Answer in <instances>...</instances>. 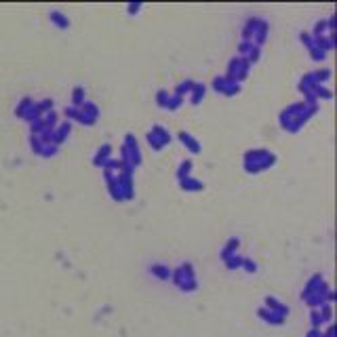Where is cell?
<instances>
[{
	"mask_svg": "<svg viewBox=\"0 0 337 337\" xmlns=\"http://www.w3.org/2000/svg\"><path fill=\"white\" fill-rule=\"evenodd\" d=\"M103 177H106V185L110 196L116 202H126L135 196V185H133V173L135 171L124 167L121 158H112L108 164L101 169Z\"/></svg>",
	"mask_w": 337,
	"mask_h": 337,
	"instance_id": "1",
	"label": "cell"
},
{
	"mask_svg": "<svg viewBox=\"0 0 337 337\" xmlns=\"http://www.w3.org/2000/svg\"><path fill=\"white\" fill-rule=\"evenodd\" d=\"M331 78V70H314L304 74L297 82L299 93L304 95V101L318 103V101H329L333 97L331 89L325 87V82Z\"/></svg>",
	"mask_w": 337,
	"mask_h": 337,
	"instance_id": "2",
	"label": "cell"
},
{
	"mask_svg": "<svg viewBox=\"0 0 337 337\" xmlns=\"http://www.w3.org/2000/svg\"><path fill=\"white\" fill-rule=\"evenodd\" d=\"M316 112H318V103L295 101L278 114V124H280V129L287 133H299L310 123V118L316 114Z\"/></svg>",
	"mask_w": 337,
	"mask_h": 337,
	"instance_id": "3",
	"label": "cell"
},
{
	"mask_svg": "<svg viewBox=\"0 0 337 337\" xmlns=\"http://www.w3.org/2000/svg\"><path fill=\"white\" fill-rule=\"evenodd\" d=\"M278 156H276L272 150H266V148H255V150H246L245 156H243V167L249 175H259V173H266L268 169H272Z\"/></svg>",
	"mask_w": 337,
	"mask_h": 337,
	"instance_id": "4",
	"label": "cell"
},
{
	"mask_svg": "<svg viewBox=\"0 0 337 337\" xmlns=\"http://www.w3.org/2000/svg\"><path fill=\"white\" fill-rule=\"evenodd\" d=\"M302 297L312 306V308H320V306H327L325 302H331V299H333L331 291H329V284L325 282V278H323L320 274H314L312 278L308 280V284H306Z\"/></svg>",
	"mask_w": 337,
	"mask_h": 337,
	"instance_id": "5",
	"label": "cell"
},
{
	"mask_svg": "<svg viewBox=\"0 0 337 337\" xmlns=\"http://www.w3.org/2000/svg\"><path fill=\"white\" fill-rule=\"evenodd\" d=\"M268 34H270V24L264 17H249L243 26L241 40L253 42V44H257V47H261V44L268 40Z\"/></svg>",
	"mask_w": 337,
	"mask_h": 337,
	"instance_id": "6",
	"label": "cell"
},
{
	"mask_svg": "<svg viewBox=\"0 0 337 337\" xmlns=\"http://www.w3.org/2000/svg\"><path fill=\"white\" fill-rule=\"evenodd\" d=\"M65 114V121H74V123H80L85 126H93L97 121H99V108L97 103L93 101H85L80 108H74V106H65L63 110Z\"/></svg>",
	"mask_w": 337,
	"mask_h": 337,
	"instance_id": "7",
	"label": "cell"
},
{
	"mask_svg": "<svg viewBox=\"0 0 337 337\" xmlns=\"http://www.w3.org/2000/svg\"><path fill=\"white\" fill-rule=\"evenodd\" d=\"M121 162L124 164V167L129 169H137L141 162H144V156H141V150H139V144L137 139H135V135L126 133L124 135V141L121 146Z\"/></svg>",
	"mask_w": 337,
	"mask_h": 337,
	"instance_id": "8",
	"label": "cell"
},
{
	"mask_svg": "<svg viewBox=\"0 0 337 337\" xmlns=\"http://www.w3.org/2000/svg\"><path fill=\"white\" fill-rule=\"evenodd\" d=\"M171 278H173V282H175L182 291H196V287H198L196 272H194V266L190 264V261H184V264H179V266L173 270Z\"/></svg>",
	"mask_w": 337,
	"mask_h": 337,
	"instance_id": "9",
	"label": "cell"
},
{
	"mask_svg": "<svg viewBox=\"0 0 337 337\" xmlns=\"http://www.w3.org/2000/svg\"><path fill=\"white\" fill-rule=\"evenodd\" d=\"M251 67H253V65H251L249 61H246V59L234 55V57H232L230 61H228V72H226V76L241 85V82H245L246 78H249Z\"/></svg>",
	"mask_w": 337,
	"mask_h": 337,
	"instance_id": "10",
	"label": "cell"
},
{
	"mask_svg": "<svg viewBox=\"0 0 337 337\" xmlns=\"http://www.w3.org/2000/svg\"><path fill=\"white\" fill-rule=\"evenodd\" d=\"M171 133L164 129L162 124H154L152 129H150L148 133H146V141H148V146L154 150V152H160L162 148H167L169 144H171Z\"/></svg>",
	"mask_w": 337,
	"mask_h": 337,
	"instance_id": "11",
	"label": "cell"
},
{
	"mask_svg": "<svg viewBox=\"0 0 337 337\" xmlns=\"http://www.w3.org/2000/svg\"><path fill=\"white\" fill-rule=\"evenodd\" d=\"M185 103L184 97H179L175 91H167V89H160L158 93H156V106L160 110H167V112H175L179 110Z\"/></svg>",
	"mask_w": 337,
	"mask_h": 337,
	"instance_id": "12",
	"label": "cell"
},
{
	"mask_svg": "<svg viewBox=\"0 0 337 337\" xmlns=\"http://www.w3.org/2000/svg\"><path fill=\"white\" fill-rule=\"evenodd\" d=\"M15 116L30 124L32 121H36V118H40L42 114H40V110H38V106H36V101L32 97H24V99L17 103V108H15Z\"/></svg>",
	"mask_w": 337,
	"mask_h": 337,
	"instance_id": "13",
	"label": "cell"
},
{
	"mask_svg": "<svg viewBox=\"0 0 337 337\" xmlns=\"http://www.w3.org/2000/svg\"><path fill=\"white\" fill-rule=\"evenodd\" d=\"M211 87H213L215 93H219L223 97H236L243 91V87L238 85V82H234L232 78H228L226 74H223V76H215L213 82H211Z\"/></svg>",
	"mask_w": 337,
	"mask_h": 337,
	"instance_id": "14",
	"label": "cell"
},
{
	"mask_svg": "<svg viewBox=\"0 0 337 337\" xmlns=\"http://www.w3.org/2000/svg\"><path fill=\"white\" fill-rule=\"evenodd\" d=\"M30 148H32L34 154L42 156V158H51V156H55L57 150H59V148H55V146L47 144L44 139H40L38 135H30Z\"/></svg>",
	"mask_w": 337,
	"mask_h": 337,
	"instance_id": "15",
	"label": "cell"
},
{
	"mask_svg": "<svg viewBox=\"0 0 337 337\" xmlns=\"http://www.w3.org/2000/svg\"><path fill=\"white\" fill-rule=\"evenodd\" d=\"M238 57H243L251 65H255L259 61V57H261V47H257V44H253V42L241 40L238 42Z\"/></svg>",
	"mask_w": 337,
	"mask_h": 337,
	"instance_id": "16",
	"label": "cell"
},
{
	"mask_svg": "<svg viewBox=\"0 0 337 337\" xmlns=\"http://www.w3.org/2000/svg\"><path fill=\"white\" fill-rule=\"evenodd\" d=\"M177 139L182 141V146L188 150L190 154H200V152H202V144H200L196 137H194L192 133H188V131H179V133H177Z\"/></svg>",
	"mask_w": 337,
	"mask_h": 337,
	"instance_id": "17",
	"label": "cell"
},
{
	"mask_svg": "<svg viewBox=\"0 0 337 337\" xmlns=\"http://www.w3.org/2000/svg\"><path fill=\"white\" fill-rule=\"evenodd\" d=\"M205 95H207V87L202 85V82L192 80L190 91H188V101L192 103V106H198V103H200L202 99H205Z\"/></svg>",
	"mask_w": 337,
	"mask_h": 337,
	"instance_id": "18",
	"label": "cell"
},
{
	"mask_svg": "<svg viewBox=\"0 0 337 337\" xmlns=\"http://www.w3.org/2000/svg\"><path fill=\"white\" fill-rule=\"evenodd\" d=\"M108 160H112V146L110 144H103L97 148V152L93 156V164L97 169H103L108 164Z\"/></svg>",
	"mask_w": 337,
	"mask_h": 337,
	"instance_id": "19",
	"label": "cell"
},
{
	"mask_svg": "<svg viewBox=\"0 0 337 337\" xmlns=\"http://www.w3.org/2000/svg\"><path fill=\"white\" fill-rule=\"evenodd\" d=\"M179 188L184 192H202L205 190V182H200L196 177H185V179H179Z\"/></svg>",
	"mask_w": 337,
	"mask_h": 337,
	"instance_id": "20",
	"label": "cell"
},
{
	"mask_svg": "<svg viewBox=\"0 0 337 337\" xmlns=\"http://www.w3.org/2000/svg\"><path fill=\"white\" fill-rule=\"evenodd\" d=\"M238 246H241V238H238V236L228 238V243L223 245V249H221V253H219L221 261H223V259H228L230 255H234V253H238Z\"/></svg>",
	"mask_w": 337,
	"mask_h": 337,
	"instance_id": "21",
	"label": "cell"
},
{
	"mask_svg": "<svg viewBox=\"0 0 337 337\" xmlns=\"http://www.w3.org/2000/svg\"><path fill=\"white\" fill-rule=\"evenodd\" d=\"M49 21H51V24H53L57 30H70V26H72L70 19H67L63 13H59V11H51V13H49Z\"/></svg>",
	"mask_w": 337,
	"mask_h": 337,
	"instance_id": "22",
	"label": "cell"
},
{
	"mask_svg": "<svg viewBox=\"0 0 337 337\" xmlns=\"http://www.w3.org/2000/svg\"><path fill=\"white\" fill-rule=\"evenodd\" d=\"M150 272H152L156 278H160V280H169L171 274H173V270L167 268L164 264H154V266H150Z\"/></svg>",
	"mask_w": 337,
	"mask_h": 337,
	"instance_id": "23",
	"label": "cell"
},
{
	"mask_svg": "<svg viewBox=\"0 0 337 337\" xmlns=\"http://www.w3.org/2000/svg\"><path fill=\"white\" fill-rule=\"evenodd\" d=\"M87 101V91H85V87H74V91H72V106L74 108H80L82 103Z\"/></svg>",
	"mask_w": 337,
	"mask_h": 337,
	"instance_id": "24",
	"label": "cell"
},
{
	"mask_svg": "<svg viewBox=\"0 0 337 337\" xmlns=\"http://www.w3.org/2000/svg\"><path fill=\"white\" fill-rule=\"evenodd\" d=\"M192 167H194V162H192L190 158L179 162V167H177V182H179V179L190 177V175H192Z\"/></svg>",
	"mask_w": 337,
	"mask_h": 337,
	"instance_id": "25",
	"label": "cell"
},
{
	"mask_svg": "<svg viewBox=\"0 0 337 337\" xmlns=\"http://www.w3.org/2000/svg\"><path fill=\"white\" fill-rule=\"evenodd\" d=\"M243 261H245V257L241 253H234V255H230L228 259H223V264H226L230 270H236V268H243Z\"/></svg>",
	"mask_w": 337,
	"mask_h": 337,
	"instance_id": "26",
	"label": "cell"
},
{
	"mask_svg": "<svg viewBox=\"0 0 337 337\" xmlns=\"http://www.w3.org/2000/svg\"><path fill=\"white\" fill-rule=\"evenodd\" d=\"M243 268H245L249 274L257 272V264H255V261H253V259H249V257H245V261H243Z\"/></svg>",
	"mask_w": 337,
	"mask_h": 337,
	"instance_id": "27",
	"label": "cell"
},
{
	"mask_svg": "<svg viewBox=\"0 0 337 337\" xmlns=\"http://www.w3.org/2000/svg\"><path fill=\"white\" fill-rule=\"evenodd\" d=\"M126 11H129L131 15H137L141 11V4H129V6H126Z\"/></svg>",
	"mask_w": 337,
	"mask_h": 337,
	"instance_id": "28",
	"label": "cell"
}]
</instances>
